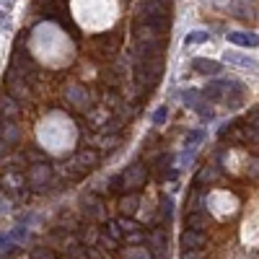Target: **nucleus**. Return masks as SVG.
<instances>
[{"mask_svg": "<svg viewBox=\"0 0 259 259\" xmlns=\"http://www.w3.org/2000/svg\"><path fill=\"white\" fill-rule=\"evenodd\" d=\"M228 42L231 44H239V47H257L259 37H254V34H249V31H231L228 34Z\"/></svg>", "mask_w": 259, "mask_h": 259, "instance_id": "obj_10", "label": "nucleus"}, {"mask_svg": "<svg viewBox=\"0 0 259 259\" xmlns=\"http://www.w3.org/2000/svg\"><path fill=\"white\" fill-rule=\"evenodd\" d=\"M179 259H205V249H182Z\"/></svg>", "mask_w": 259, "mask_h": 259, "instance_id": "obj_17", "label": "nucleus"}, {"mask_svg": "<svg viewBox=\"0 0 259 259\" xmlns=\"http://www.w3.org/2000/svg\"><path fill=\"white\" fill-rule=\"evenodd\" d=\"M86 249H88V259H104V257H101V252L96 249V246H86Z\"/></svg>", "mask_w": 259, "mask_h": 259, "instance_id": "obj_21", "label": "nucleus"}, {"mask_svg": "<svg viewBox=\"0 0 259 259\" xmlns=\"http://www.w3.org/2000/svg\"><path fill=\"white\" fill-rule=\"evenodd\" d=\"M75 236H78V241H81L83 246H99L101 231L94 226V220H88V223H81V226H78Z\"/></svg>", "mask_w": 259, "mask_h": 259, "instance_id": "obj_4", "label": "nucleus"}, {"mask_svg": "<svg viewBox=\"0 0 259 259\" xmlns=\"http://www.w3.org/2000/svg\"><path fill=\"white\" fill-rule=\"evenodd\" d=\"M179 244H182V249H202V246L207 244L205 231L184 228V231H182V236H179Z\"/></svg>", "mask_w": 259, "mask_h": 259, "instance_id": "obj_3", "label": "nucleus"}, {"mask_svg": "<svg viewBox=\"0 0 259 259\" xmlns=\"http://www.w3.org/2000/svg\"><path fill=\"white\" fill-rule=\"evenodd\" d=\"M200 138H202V130L192 132V135H189V145H192V143H200Z\"/></svg>", "mask_w": 259, "mask_h": 259, "instance_id": "obj_22", "label": "nucleus"}, {"mask_svg": "<svg viewBox=\"0 0 259 259\" xmlns=\"http://www.w3.org/2000/svg\"><path fill=\"white\" fill-rule=\"evenodd\" d=\"M16 96H3V101H0V106H3V119H13L18 114V106H16Z\"/></svg>", "mask_w": 259, "mask_h": 259, "instance_id": "obj_15", "label": "nucleus"}, {"mask_svg": "<svg viewBox=\"0 0 259 259\" xmlns=\"http://www.w3.org/2000/svg\"><path fill=\"white\" fill-rule=\"evenodd\" d=\"M138 207H140V200H138V195H125L122 197V202H119V212L122 215H135L138 212Z\"/></svg>", "mask_w": 259, "mask_h": 259, "instance_id": "obj_12", "label": "nucleus"}, {"mask_svg": "<svg viewBox=\"0 0 259 259\" xmlns=\"http://www.w3.org/2000/svg\"><path fill=\"white\" fill-rule=\"evenodd\" d=\"M168 241H171L168 226H153L148 231V241H145L151 259H168Z\"/></svg>", "mask_w": 259, "mask_h": 259, "instance_id": "obj_1", "label": "nucleus"}, {"mask_svg": "<svg viewBox=\"0 0 259 259\" xmlns=\"http://www.w3.org/2000/svg\"><path fill=\"white\" fill-rule=\"evenodd\" d=\"M184 42L187 44H202V42H207V31H189Z\"/></svg>", "mask_w": 259, "mask_h": 259, "instance_id": "obj_16", "label": "nucleus"}, {"mask_svg": "<svg viewBox=\"0 0 259 259\" xmlns=\"http://www.w3.org/2000/svg\"><path fill=\"white\" fill-rule=\"evenodd\" d=\"M166 114H168V109H166V106H158V109L153 111V122H155V125H163Z\"/></svg>", "mask_w": 259, "mask_h": 259, "instance_id": "obj_18", "label": "nucleus"}, {"mask_svg": "<svg viewBox=\"0 0 259 259\" xmlns=\"http://www.w3.org/2000/svg\"><path fill=\"white\" fill-rule=\"evenodd\" d=\"M226 62L228 65H236V67H244V70H257V62L246 54H239V52H228L226 54Z\"/></svg>", "mask_w": 259, "mask_h": 259, "instance_id": "obj_11", "label": "nucleus"}, {"mask_svg": "<svg viewBox=\"0 0 259 259\" xmlns=\"http://www.w3.org/2000/svg\"><path fill=\"white\" fill-rule=\"evenodd\" d=\"M96 163H99V155L94 151H83V153H78L73 161H67V176L83 179V176H88V171H94Z\"/></svg>", "mask_w": 259, "mask_h": 259, "instance_id": "obj_2", "label": "nucleus"}, {"mask_svg": "<svg viewBox=\"0 0 259 259\" xmlns=\"http://www.w3.org/2000/svg\"><path fill=\"white\" fill-rule=\"evenodd\" d=\"M184 104L187 106H197V91H187L184 94Z\"/></svg>", "mask_w": 259, "mask_h": 259, "instance_id": "obj_20", "label": "nucleus"}, {"mask_svg": "<svg viewBox=\"0 0 259 259\" xmlns=\"http://www.w3.org/2000/svg\"><path fill=\"white\" fill-rule=\"evenodd\" d=\"M192 67H195L197 73H202V75H218V73L223 70L220 62H215V60H205V57H197V60L192 62Z\"/></svg>", "mask_w": 259, "mask_h": 259, "instance_id": "obj_9", "label": "nucleus"}, {"mask_svg": "<svg viewBox=\"0 0 259 259\" xmlns=\"http://www.w3.org/2000/svg\"><path fill=\"white\" fill-rule=\"evenodd\" d=\"M52 3H54V0H37V5H39L42 10H44V8H47V5H52Z\"/></svg>", "mask_w": 259, "mask_h": 259, "instance_id": "obj_23", "label": "nucleus"}, {"mask_svg": "<svg viewBox=\"0 0 259 259\" xmlns=\"http://www.w3.org/2000/svg\"><path fill=\"white\" fill-rule=\"evenodd\" d=\"M57 259H73V257H70V254H60Z\"/></svg>", "mask_w": 259, "mask_h": 259, "instance_id": "obj_24", "label": "nucleus"}, {"mask_svg": "<svg viewBox=\"0 0 259 259\" xmlns=\"http://www.w3.org/2000/svg\"><path fill=\"white\" fill-rule=\"evenodd\" d=\"M81 207H83V212H86V218H88V220H94V223L104 218V205H101L96 197H83Z\"/></svg>", "mask_w": 259, "mask_h": 259, "instance_id": "obj_6", "label": "nucleus"}, {"mask_svg": "<svg viewBox=\"0 0 259 259\" xmlns=\"http://www.w3.org/2000/svg\"><path fill=\"white\" fill-rule=\"evenodd\" d=\"M184 223H187V228H195V231H205L207 226H210V215H207V210H200V212H187V218H184Z\"/></svg>", "mask_w": 259, "mask_h": 259, "instance_id": "obj_7", "label": "nucleus"}, {"mask_svg": "<svg viewBox=\"0 0 259 259\" xmlns=\"http://www.w3.org/2000/svg\"><path fill=\"white\" fill-rule=\"evenodd\" d=\"M174 215V202L171 197H161V212H158V226H168V220Z\"/></svg>", "mask_w": 259, "mask_h": 259, "instance_id": "obj_13", "label": "nucleus"}, {"mask_svg": "<svg viewBox=\"0 0 259 259\" xmlns=\"http://www.w3.org/2000/svg\"><path fill=\"white\" fill-rule=\"evenodd\" d=\"M125 241L130 244V246H143L145 241H148V231H143V228H138V231H130V233H125Z\"/></svg>", "mask_w": 259, "mask_h": 259, "instance_id": "obj_14", "label": "nucleus"}, {"mask_svg": "<svg viewBox=\"0 0 259 259\" xmlns=\"http://www.w3.org/2000/svg\"><path fill=\"white\" fill-rule=\"evenodd\" d=\"M60 254L52 249V246L44 241V244H31L29 246V259H57Z\"/></svg>", "mask_w": 259, "mask_h": 259, "instance_id": "obj_8", "label": "nucleus"}, {"mask_svg": "<svg viewBox=\"0 0 259 259\" xmlns=\"http://www.w3.org/2000/svg\"><path fill=\"white\" fill-rule=\"evenodd\" d=\"M10 236H13V239H26V223H18V226L10 231Z\"/></svg>", "mask_w": 259, "mask_h": 259, "instance_id": "obj_19", "label": "nucleus"}, {"mask_svg": "<svg viewBox=\"0 0 259 259\" xmlns=\"http://www.w3.org/2000/svg\"><path fill=\"white\" fill-rule=\"evenodd\" d=\"M205 200H207V192H205L202 187L189 189V195H187V212H200V210H205Z\"/></svg>", "mask_w": 259, "mask_h": 259, "instance_id": "obj_5", "label": "nucleus"}]
</instances>
